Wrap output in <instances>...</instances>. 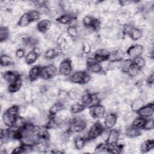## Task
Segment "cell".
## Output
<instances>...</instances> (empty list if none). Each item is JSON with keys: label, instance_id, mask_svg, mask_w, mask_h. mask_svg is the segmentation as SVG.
<instances>
[{"label": "cell", "instance_id": "f546056e", "mask_svg": "<svg viewBox=\"0 0 154 154\" xmlns=\"http://www.w3.org/2000/svg\"><path fill=\"white\" fill-rule=\"evenodd\" d=\"M84 109V106L79 103H74L71 105L70 110L72 113L76 114L82 111Z\"/></svg>", "mask_w": 154, "mask_h": 154}, {"label": "cell", "instance_id": "1f68e13d", "mask_svg": "<svg viewBox=\"0 0 154 154\" xmlns=\"http://www.w3.org/2000/svg\"><path fill=\"white\" fill-rule=\"evenodd\" d=\"M146 120H144L143 118H137L135 119L133 122V127L138 129L143 128L144 125L145 123Z\"/></svg>", "mask_w": 154, "mask_h": 154}, {"label": "cell", "instance_id": "52a82bcc", "mask_svg": "<svg viewBox=\"0 0 154 154\" xmlns=\"http://www.w3.org/2000/svg\"><path fill=\"white\" fill-rule=\"evenodd\" d=\"M138 114L143 117H147L152 116L153 113V104L148 105L145 106H143L138 111Z\"/></svg>", "mask_w": 154, "mask_h": 154}, {"label": "cell", "instance_id": "7402d4cb", "mask_svg": "<svg viewBox=\"0 0 154 154\" xmlns=\"http://www.w3.org/2000/svg\"><path fill=\"white\" fill-rule=\"evenodd\" d=\"M13 59L11 57L8 56V55H2L1 57V66L6 67V66H10L13 64Z\"/></svg>", "mask_w": 154, "mask_h": 154}, {"label": "cell", "instance_id": "ab89813d", "mask_svg": "<svg viewBox=\"0 0 154 154\" xmlns=\"http://www.w3.org/2000/svg\"><path fill=\"white\" fill-rule=\"evenodd\" d=\"M57 45L61 48H65L66 46V40L65 38H64V37L63 35H60L57 40Z\"/></svg>", "mask_w": 154, "mask_h": 154}, {"label": "cell", "instance_id": "8fae6325", "mask_svg": "<svg viewBox=\"0 0 154 154\" xmlns=\"http://www.w3.org/2000/svg\"><path fill=\"white\" fill-rule=\"evenodd\" d=\"M18 77L19 75L16 72L7 71L5 72L4 74V79L10 83H12L19 79Z\"/></svg>", "mask_w": 154, "mask_h": 154}, {"label": "cell", "instance_id": "d590c367", "mask_svg": "<svg viewBox=\"0 0 154 154\" xmlns=\"http://www.w3.org/2000/svg\"><path fill=\"white\" fill-rule=\"evenodd\" d=\"M145 61L143 58L141 57H137L134 60V65L137 66L138 68L143 67L145 65Z\"/></svg>", "mask_w": 154, "mask_h": 154}, {"label": "cell", "instance_id": "4fadbf2b", "mask_svg": "<svg viewBox=\"0 0 154 154\" xmlns=\"http://www.w3.org/2000/svg\"><path fill=\"white\" fill-rule=\"evenodd\" d=\"M3 121L4 125L9 126H11L14 125V121L16 120V116H13L12 114H9L8 112H6L2 116Z\"/></svg>", "mask_w": 154, "mask_h": 154}, {"label": "cell", "instance_id": "4316f807", "mask_svg": "<svg viewBox=\"0 0 154 154\" xmlns=\"http://www.w3.org/2000/svg\"><path fill=\"white\" fill-rule=\"evenodd\" d=\"M140 131L134 127L128 128L126 132V135L130 138H135L138 137L140 135Z\"/></svg>", "mask_w": 154, "mask_h": 154}, {"label": "cell", "instance_id": "7bdbcfd3", "mask_svg": "<svg viewBox=\"0 0 154 154\" xmlns=\"http://www.w3.org/2000/svg\"><path fill=\"white\" fill-rule=\"evenodd\" d=\"M14 126L17 127V128H20L22 127L23 125H24V120L21 117H18V118H16L15 121H14V125H13Z\"/></svg>", "mask_w": 154, "mask_h": 154}, {"label": "cell", "instance_id": "277c9868", "mask_svg": "<svg viewBox=\"0 0 154 154\" xmlns=\"http://www.w3.org/2000/svg\"><path fill=\"white\" fill-rule=\"evenodd\" d=\"M102 132V126L99 123H96L91 126L90 130L87 133V135L90 139H94L101 134Z\"/></svg>", "mask_w": 154, "mask_h": 154}, {"label": "cell", "instance_id": "d6a6232c", "mask_svg": "<svg viewBox=\"0 0 154 154\" xmlns=\"http://www.w3.org/2000/svg\"><path fill=\"white\" fill-rule=\"evenodd\" d=\"M8 36V29L7 28L4 26L1 27L0 29V37H1V42H2L5 40Z\"/></svg>", "mask_w": 154, "mask_h": 154}, {"label": "cell", "instance_id": "681fc988", "mask_svg": "<svg viewBox=\"0 0 154 154\" xmlns=\"http://www.w3.org/2000/svg\"><path fill=\"white\" fill-rule=\"evenodd\" d=\"M109 132L106 131H104L102 132V133H101L102 139L103 140H107V138L109 135Z\"/></svg>", "mask_w": 154, "mask_h": 154}, {"label": "cell", "instance_id": "ee69618b", "mask_svg": "<svg viewBox=\"0 0 154 154\" xmlns=\"http://www.w3.org/2000/svg\"><path fill=\"white\" fill-rule=\"evenodd\" d=\"M68 97V93H67L66 91H60V93L58 96V98L60 100H65Z\"/></svg>", "mask_w": 154, "mask_h": 154}, {"label": "cell", "instance_id": "44dd1931", "mask_svg": "<svg viewBox=\"0 0 154 154\" xmlns=\"http://www.w3.org/2000/svg\"><path fill=\"white\" fill-rule=\"evenodd\" d=\"M153 146H154V143L153 140H147L141 144V150L143 152H147L150 150L152 149L153 148Z\"/></svg>", "mask_w": 154, "mask_h": 154}, {"label": "cell", "instance_id": "5b68a950", "mask_svg": "<svg viewBox=\"0 0 154 154\" xmlns=\"http://www.w3.org/2000/svg\"><path fill=\"white\" fill-rule=\"evenodd\" d=\"M105 112V108L103 105H96L92 106L90 109V115L96 118L102 117Z\"/></svg>", "mask_w": 154, "mask_h": 154}, {"label": "cell", "instance_id": "83f0119b", "mask_svg": "<svg viewBox=\"0 0 154 154\" xmlns=\"http://www.w3.org/2000/svg\"><path fill=\"white\" fill-rule=\"evenodd\" d=\"M130 37L132 40H138L142 36V32L139 29L132 28L130 31Z\"/></svg>", "mask_w": 154, "mask_h": 154}, {"label": "cell", "instance_id": "cb8c5ba5", "mask_svg": "<svg viewBox=\"0 0 154 154\" xmlns=\"http://www.w3.org/2000/svg\"><path fill=\"white\" fill-rule=\"evenodd\" d=\"M37 56L38 54L34 51H31L26 55V59H25V61L28 63V64H31L33 63L37 58Z\"/></svg>", "mask_w": 154, "mask_h": 154}, {"label": "cell", "instance_id": "30bf717a", "mask_svg": "<svg viewBox=\"0 0 154 154\" xmlns=\"http://www.w3.org/2000/svg\"><path fill=\"white\" fill-rule=\"evenodd\" d=\"M143 51V47L140 45H135L130 47L128 50V55L132 57H139Z\"/></svg>", "mask_w": 154, "mask_h": 154}, {"label": "cell", "instance_id": "836d02e7", "mask_svg": "<svg viewBox=\"0 0 154 154\" xmlns=\"http://www.w3.org/2000/svg\"><path fill=\"white\" fill-rule=\"evenodd\" d=\"M128 72L129 73V75L131 76H135L139 72H140V68H138L137 66H136L134 64H132L131 67L128 70Z\"/></svg>", "mask_w": 154, "mask_h": 154}, {"label": "cell", "instance_id": "7a4b0ae2", "mask_svg": "<svg viewBox=\"0 0 154 154\" xmlns=\"http://www.w3.org/2000/svg\"><path fill=\"white\" fill-rule=\"evenodd\" d=\"M56 72V67L52 65H49L41 70L40 75L43 79H48L54 77L55 75Z\"/></svg>", "mask_w": 154, "mask_h": 154}, {"label": "cell", "instance_id": "d4e9b609", "mask_svg": "<svg viewBox=\"0 0 154 154\" xmlns=\"http://www.w3.org/2000/svg\"><path fill=\"white\" fill-rule=\"evenodd\" d=\"M48 147V143L43 138H40L37 144V149L40 152H44L47 150Z\"/></svg>", "mask_w": 154, "mask_h": 154}, {"label": "cell", "instance_id": "60d3db41", "mask_svg": "<svg viewBox=\"0 0 154 154\" xmlns=\"http://www.w3.org/2000/svg\"><path fill=\"white\" fill-rule=\"evenodd\" d=\"M143 128L147 130H151L153 128V121L152 119L148 120L145 122Z\"/></svg>", "mask_w": 154, "mask_h": 154}, {"label": "cell", "instance_id": "5bb4252c", "mask_svg": "<svg viewBox=\"0 0 154 154\" xmlns=\"http://www.w3.org/2000/svg\"><path fill=\"white\" fill-rule=\"evenodd\" d=\"M51 26V22L48 20H42L37 24V28L41 32H46Z\"/></svg>", "mask_w": 154, "mask_h": 154}, {"label": "cell", "instance_id": "bcb514c9", "mask_svg": "<svg viewBox=\"0 0 154 154\" xmlns=\"http://www.w3.org/2000/svg\"><path fill=\"white\" fill-rule=\"evenodd\" d=\"M18 110H19V108L17 106H12L7 109V112L10 114L16 116L18 112Z\"/></svg>", "mask_w": 154, "mask_h": 154}, {"label": "cell", "instance_id": "f1b7e54d", "mask_svg": "<svg viewBox=\"0 0 154 154\" xmlns=\"http://www.w3.org/2000/svg\"><path fill=\"white\" fill-rule=\"evenodd\" d=\"M63 108V105L61 103H57L53 105L49 109L50 113L51 114H56L61 111Z\"/></svg>", "mask_w": 154, "mask_h": 154}, {"label": "cell", "instance_id": "8992f818", "mask_svg": "<svg viewBox=\"0 0 154 154\" xmlns=\"http://www.w3.org/2000/svg\"><path fill=\"white\" fill-rule=\"evenodd\" d=\"M60 72L63 76L69 75L72 70L71 63L68 60L63 61L60 64Z\"/></svg>", "mask_w": 154, "mask_h": 154}, {"label": "cell", "instance_id": "9a60e30c", "mask_svg": "<svg viewBox=\"0 0 154 154\" xmlns=\"http://www.w3.org/2000/svg\"><path fill=\"white\" fill-rule=\"evenodd\" d=\"M60 50L59 49L55 48H50L46 51L45 57L48 59H51L60 55Z\"/></svg>", "mask_w": 154, "mask_h": 154}, {"label": "cell", "instance_id": "e575fe53", "mask_svg": "<svg viewBox=\"0 0 154 154\" xmlns=\"http://www.w3.org/2000/svg\"><path fill=\"white\" fill-rule=\"evenodd\" d=\"M67 34L71 37H75L78 35V28L75 26H70L67 29Z\"/></svg>", "mask_w": 154, "mask_h": 154}, {"label": "cell", "instance_id": "603a6c76", "mask_svg": "<svg viewBox=\"0 0 154 154\" xmlns=\"http://www.w3.org/2000/svg\"><path fill=\"white\" fill-rule=\"evenodd\" d=\"M30 22L31 20L29 17L28 14L26 13L22 15V16L20 17L19 20V25L21 27H26L28 25Z\"/></svg>", "mask_w": 154, "mask_h": 154}, {"label": "cell", "instance_id": "e0dca14e", "mask_svg": "<svg viewBox=\"0 0 154 154\" xmlns=\"http://www.w3.org/2000/svg\"><path fill=\"white\" fill-rule=\"evenodd\" d=\"M68 97L71 100H76L81 98V92L79 89L72 88L68 93Z\"/></svg>", "mask_w": 154, "mask_h": 154}, {"label": "cell", "instance_id": "f6af8a7d", "mask_svg": "<svg viewBox=\"0 0 154 154\" xmlns=\"http://www.w3.org/2000/svg\"><path fill=\"white\" fill-rule=\"evenodd\" d=\"M82 49L84 51V52L85 53V54H88L89 53L91 50V45L90 43L86 42H85L83 45H82Z\"/></svg>", "mask_w": 154, "mask_h": 154}, {"label": "cell", "instance_id": "7dc6e473", "mask_svg": "<svg viewBox=\"0 0 154 154\" xmlns=\"http://www.w3.org/2000/svg\"><path fill=\"white\" fill-rule=\"evenodd\" d=\"M144 76V74L143 72H141L140 71L135 76H134V80L135 81H141Z\"/></svg>", "mask_w": 154, "mask_h": 154}, {"label": "cell", "instance_id": "ac0fdd59", "mask_svg": "<svg viewBox=\"0 0 154 154\" xmlns=\"http://www.w3.org/2000/svg\"><path fill=\"white\" fill-rule=\"evenodd\" d=\"M40 72H41V70L37 66L33 67L29 70V78L30 79V80H32V81L36 79L38 77V76L40 75Z\"/></svg>", "mask_w": 154, "mask_h": 154}, {"label": "cell", "instance_id": "3957f363", "mask_svg": "<svg viewBox=\"0 0 154 154\" xmlns=\"http://www.w3.org/2000/svg\"><path fill=\"white\" fill-rule=\"evenodd\" d=\"M85 127V123L82 119L78 117L75 119L70 126V130L72 132H78L82 131Z\"/></svg>", "mask_w": 154, "mask_h": 154}, {"label": "cell", "instance_id": "ffe728a7", "mask_svg": "<svg viewBox=\"0 0 154 154\" xmlns=\"http://www.w3.org/2000/svg\"><path fill=\"white\" fill-rule=\"evenodd\" d=\"M22 85V81L19 79L17 81L10 83V85L8 87V90L10 92H17L18 91Z\"/></svg>", "mask_w": 154, "mask_h": 154}, {"label": "cell", "instance_id": "8d00e7d4", "mask_svg": "<svg viewBox=\"0 0 154 154\" xmlns=\"http://www.w3.org/2000/svg\"><path fill=\"white\" fill-rule=\"evenodd\" d=\"M58 21L60 23H61L63 25H65V24L69 23L71 21V17L68 14H64V15H63L61 17H60L58 19Z\"/></svg>", "mask_w": 154, "mask_h": 154}, {"label": "cell", "instance_id": "74e56055", "mask_svg": "<svg viewBox=\"0 0 154 154\" xmlns=\"http://www.w3.org/2000/svg\"><path fill=\"white\" fill-rule=\"evenodd\" d=\"M28 14V16H29V17L31 21L37 20L40 17L39 12L37 11H35V10L30 11Z\"/></svg>", "mask_w": 154, "mask_h": 154}, {"label": "cell", "instance_id": "f35d334b", "mask_svg": "<svg viewBox=\"0 0 154 154\" xmlns=\"http://www.w3.org/2000/svg\"><path fill=\"white\" fill-rule=\"evenodd\" d=\"M131 65H132L131 61L130 60H125L123 62H121L120 68L122 69L125 71H128V70L129 69V68L131 67Z\"/></svg>", "mask_w": 154, "mask_h": 154}, {"label": "cell", "instance_id": "9c48e42d", "mask_svg": "<svg viewBox=\"0 0 154 154\" xmlns=\"http://www.w3.org/2000/svg\"><path fill=\"white\" fill-rule=\"evenodd\" d=\"M109 55V53L108 51V50L105 49H100L97 51L95 57H94V60L97 62L103 61L107 58H108Z\"/></svg>", "mask_w": 154, "mask_h": 154}, {"label": "cell", "instance_id": "b9f144b4", "mask_svg": "<svg viewBox=\"0 0 154 154\" xmlns=\"http://www.w3.org/2000/svg\"><path fill=\"white\" fill-rule=\"evenodd\" d=\"M106 150H107V147L105 144H98L96 149H95V151L97 153H102L104 151H105Z\"/></svg>", "mask_w": 154, "mask_h": 154}, {"label": "cell", "instance_id": "7c38bea8", "mask_svg": "<svg viewBox=\"0 0 154 154\" xmlns=\"http://www.w3.org/2000/svg\"><path fill=\"white\" fill-rule=\"evenodd\" d=\"M116 120H117L116 116L113 113H109L106 116L105 118V126L108 128H111L116 123Z\"/></svg>", "mask_w": 154, "mask_h": 154}, {"label": "cell", "instance_id": "ba28073f", "mask_svg": "<svg viewBox=\"0 0 154 154\" xmlns=\"http://www.w3.org/2000/svg\"><path fill=\"white\" fill-rule=\"evenodd\" d=\"M83 23L85 25L87 26V28H90L93 29L97 28L99 23L96 19L89 16H85L83 19Z\"/></svg>", "mask_w": 154, "mask_h": 154}, {"label": "cell", "instance_id": "4dcf8cb0", "mask_svg": "<svg viewBox=\"0 0 154 154\" xmlns=\"http://www.w3.org/2000/svg\"><path fill=\"white\" fill-rule=\"evenodd\" d=\"M110 145L107 147V150L109 151L111 153H118L120 152L121 147L119 144L115 143H112L109 144Z\"/></svg>", "mask_w": 154, "mask_h": 154}, {"label": "cell", "instance_id": "6da1fadb", "mask_svg": "<svg viewBox=\"0 0 154 154\" xmlns=\"http://www.w3.org/2000/svg\"><path fill=\"white\" fill-rule=\"evenodd\" d=\"M90 76L84 72H76L73 73L70 77V80L74 83L83 84L86 83L90 81Z\"/></svg>", "mask_w": 154, "mask_h": 154}, {"label": "cell", "instance_id": "484cf974", "mask_svg": "<svg viewBox=\"0 0 154 154\" xmlns=\"http://www.w3.org/2000/svg\"><path fill=\"white\" fill-rule=\"evenodd\" d=\"M74 146L76 149L81 150L85 146V140L81 137H78L75 140Z\"/></svg>", "mask_w": 154, "mask_h": 154}, {"label": "cell", "instance_id": "d6986e66", "mask_svg": "<svg viewBox=\"0 0 154 154\" xmlns=\"http://www.w3.org/2000/svg\"><path fill=\"white\" fill-rule=\"evenodd\" d=\"M144 104V101L142 99H136L131 104V109L133 111H138L141 109Z\"/></svg>", "mask_w": 154, "mask_h": 154}, {"label": "cell", "instance_id": "2e32d148", "mask_svg": "<svg viewBox=\"0 0 154 154\" xmlns=\"http://www.w3.org/2000/svg\"><path fill=\"white\" fill-rule=\"evenodd\" d=\"M119 138V134L118 131L116 129H112L109 131L108 137L107 138V141L109 144L116 143Z\"/></svg>", "mask_w": 154, "mask_h": 154}, {"label": "cell", "instance_id": "c3c4849f", "mask_svg": "<svg viewBox=\"0 0 154 154\" xmlns=\"http://www.w3.org/2000/svg\"><path fill=\"white\" fill-rule=\"evenodd\" d=\"M25 55V51L22 49H19L16 52V57L18 58H22Z\"/></svg>", "mask_w": 154, "mask_h": 154}]
</instances>
